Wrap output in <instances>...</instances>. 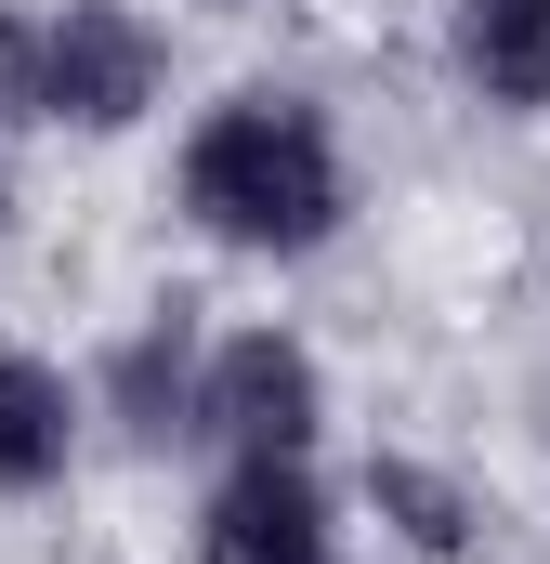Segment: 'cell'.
<instances>
[{"label": "cell", "instance_id": "cell-4", "mask_svg": "<svg viewBox=\"0 0 550 564\" xmlns=\"http://www.w3.org/2000/svg\"><path fill=\"white\" fill-rule=\"evenodd\" d=\"M210 564H328V512H315L301 459H250L210 499Z\"/></svg>", "mask_w": 550, "mask_h": 564}, {"label": "cell", "instance_id": "cell-5", "mask_svg": "<svg viewBox=\"0 0 550 564\" xmlns=\"http://www.w3.org/2000/svg\"><path fill=\"white\" fill-rule=\"evenodd\" d=\"M459 66L498 106H550V0H459Z\"/></svg>", "mask_w": 550, "mask_h": 564}, {"label": "cell", "instance_id": "cell-7", "mask_svg": "<svg viewBox=\"0 0 550 564\" xmlns=\"http://www.w3.org/2000/svg\"><path fill=\"white\" fill-rule=\"evenodd\" d=\"M381 499H394V512H419V539H432V552H459V499H446L432 473H381Z\"/></svg>", "mask_w": 550, "mask_h": 564}, {"label": "cell", "instance_id": "cell-1", "mask_svg": "<svg viewBox=\"0 0 550 564\" xmlns=\"http://www.w3.org/2000/svg\"><path fill=\"white\" fill-rule=\"evenodd\" d=\"M184 197H197V224L237 237V250H315V237L341 224V158H328V132H315L301 106L250 93V106H223V119L197 132Z\"/></svg>", "mask_w": 550, "mask_h": 564}, {"label": "cell", "instance_id": "cell-2", "mask_svg": "<svg viewBox=\"0 0 550 564\" xmlns=\"http://www.w3.org/2000/svg\"><path fill=\"white\" fill-rule=\"evenodd\" d=\"M157 93V40L119 0H66V13H0V119H79L119 132Z\"/></svg>", "mask_w": 550, "mask_h": 564}, {"label": "cell", "instance_id": "cell-6", "mask_svg": "<svg viewBox=\"0 0 550 564\" xmlns=\"http://www.w3.org/2000/svg\"><path fill=\"white\" fill-rule=\"evenodd\" d=\"M66 473V381L0 355V486H53Z\"/></svg>", "mask_w": 550, "mask_h": 564}, {"label": "cell", "instance_id": "cell-3", "mask_svg": "<svg viewBox=\"0 0 550 564\" xmlns=\"http://www.w3.org/2000/svg\"><path fill=\"white\" fill-rule=\"evenodd\" d=\"M210 421L237 433L250 459H301V433H315V368H301V341H223V368H210Z\"/></svg>", "mask_w": 550, "mask_h": 564}]
</instances>
